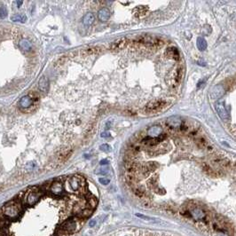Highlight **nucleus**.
<instances>
[{"instance_id":"nucleus-16","label":"nucleus","mask_w":236,"mask_h":236,"mask_svg":"<svg viewBox=\"0 0 236 236\" xmlns=\"http://www.w3.org/2000/svg\"><path fill=\"white\" fill-rule=\"evenodd\" d=\"M148 12V7L144 5H139L138 7H135L132 11V13L135 17H142L147 14Z\"/></svg>"},{"instance_id":"nucleus-31","label":"nucleus","mask_w":236,"mask_h":236,"mask_svg":"<svg viewBox=\"0 0 236 236\" xmlns=\"http://www.w3.org/2000/svg\"><path fill=\"white\" fill-rule=\"evenodd\" d=\"M160 126H153V127H151L149 130H148V132H151L152 131V133L153 134H156V135H160V134H162L161 132H162V130H161V128H159Z\"/></svg>"},{"instance_id":"nucleus-3","label":"nucleus","mask_w":236,"mask_h":236,"mask_svg":"<svg viewBox=\"0 0 236 236\" xmlns=\"http://www.w3.org/2000/svg\"><path fill=\"white\" fill-rule=\"evenodd\" d=\"M167 106V102L163 99H155L148 102L145 107V112L147 114H156L162 111Z\"/></svg>"},{"instance_id":"nucleus-33","label":"nucleus","mask_w":236,"mask_h":236,"mask_svg":"<svg viewBox=\"0 0 236 236\" xmlns=\"http://www.w3.org/2000/svg\"><path fill=\"white\" fill-rule=\"evenodd\" d=\"M99 148H100L101 151H103V152H107V153H108V152L111 151V147H110L109 145H107V144H103V145H101V146L99 147Z\"/></svg>"},{"instance_id":"nucleus-28","label":"nucleus","mask_w":236,"mask_h":236,"mask_svg":"<svg viewBox=\"0 0 236 236\" xmlns=\"http://www.w3.org/2000/svg\"><path fill=\"white\" fill-rule=\"evenodd\" d=\"M97 199L94 197V196H91V198H88L87 199V208H89V209H94L95 207H96V205H97Z\"/></svg>"},{"instance_id":"nucleus-37","label":"nucleus","mask_w":236,"mask_h":236,"mask_svg":"<svg viewBox=\"0 0 236 236\" xmlns=\"http://www.w3.org/2000/svg\"><path fill=\"white\" fill-rule=\"evenodd\" d=\"M99 181L100 184H102V185H104V186L108 185L109 182H110V180H109L108 179H106V178H100V179H99Z\"/></svg>"},{"instance_id":"nucleus-42","label":"nucleus","mask_w":236,"mask_h":236,"mask_svg":"<svg viewBox=\"0 0 236 236\" xmlns=\"http://www.w3.org/2000/svg\"><path fill=\"white\" fill-rule=\"evenodd\" d=\"M120 3L123 4H131V2H123V1H121Z\"/></svg>"},{"instance_id":"nucleus-8","label":"nucleus","mask_w":236,"mask_h":236,"mask_svg":"<svg viewBox=\"0 0 236 236\" xmlns=\"http://www.w3.org/2000/svg\"><path fill=\"white\" fill-rule=\"evenodd\" d=\"M215 109L218 113V115H219V117L227 122L229 120V114L226 108V106H225V103L224 101H218L216 104H215Z\"/></svg>"},{"instance_id":"nucleus-38","label":"nucleus","mask_w":236,"mask_h":236,"mask_svg":"<svg viewBox=\"0 0 236 236\" xmlns=\"http://www.w3.org/2000/svg\"><path fill=\"white\" fill-rule=\"evenodd\" d=\"M67 60H68V58H67V57H61V58L57 61V65H58V66L63 65Z\"/></svg>"},{"instance_id":"nucleus-40","label":"nucleus","mask_w":236,"mask_h":236,"mask_svg":"<svg viewBox=\"0 0 236 236\" xmlns=\"http://www.w3.org/2000/svg\"><path fill=\"white\" fill-rule=\"evenodd\" d=\"M109 136H110V133H109V132H107V131L102 132V133L100 134V137H101V138H108Z\"/></svg>"},{"instance_id":"nucleus-19","label":"nucleus","mask_w":236,"mask_h":236,"mask_svg":"<svg viewBox=\"0 0 236 236\" xmlns=\"http://www.w3.org/2000/svg\"><path fill=\"white\" fill-rule=\"evenodd\" d=\"M191 216L195 219V220H202L205 218V214L204 212L201 210V209H198V208H195L194 209L193 211H191Z\"/></svg>"},{"instance_id":"nucleus-18","label":"nucleus","mask_w":236,"mask_h":236,"mask_svg":"<svg viewBox=\"0 0 236 236\" xmlns=\"http://www.w3.org/2000/svg\"><path fill=\"white\" fill-rule=\"evenodd\" d=\"M32 104H33V99L28 95L22 97L20 100V106L22 108H28V107H31Z\"/></svg>"},{"instance_id":"nucleus-17","label":"nucleus","mask_w":236,"mask_h":236,"mask_svg":"<svg viewBox=\"0 0 236 236\" xmlns=\"http://www.w3.org/2000/svg\"><path fill=\"white\" fill-rule=\"evenodd\" d=\"M39 90L43 92H47L49 90V81L45 76H42L38 83Z\"/></svg>"},{"instance_id":"nucleus-22","label":"nucleus","mask_w":236,"mask_h":236,"mask_svg":"<svg viewBox=\"0 0 236 236\" xmlns=\"http://www.w3.org/2000/svg\"><path fill=\"white\" fill-rule=\"evenodd\" d=\"M94 20H95V17H94V14L92 12H88L83 17V23L85 26L91 25L94 22Z\"/></svg>"},{"instance_id":"nucleus-30","label":"nucleus","mask_w":236,"mask_h":236,"mask_svg":"<svg viewBox=\"0 0 236 236\" xmlns=\"http://www.w3.org/2000/svg\"><path fill=\"white\" fill-rule=\"evenodd\" d=\"M11 20H13V21H22V22H24V21L27 20V18H26V16H25L24 14L17 13V14L13 15V16L11 18Z\"/></svg>"},{"instance_id":"nucleus-13","label":"nucleus","mask_w":236,"mask_h":236,"mask_svg":"<svg viewBox=\"0 0 236 236\" xmlns=\"http://www.w3.org/2000/svg\"><path fill=\"white\" fill-rule=\"evenodd\" d=\"M50 191L53 195H56V196L61 195L64 191L62 183L60 181H54L50 187Z\"/></svg>"},{"instance_id":"nucleus-27","label":"nucleus","mask_w":236,"mask_h":236,"mask_svg":"<svg viewBox=\"0 0 236 236\" xmlns=\"http://www.w3.org/2000/svg\"><path fill=\"white\" fill-rule=\"evenodd\" d=\"M94 131H95V124L93 123L87 129V131H86V132L84 134V139H89L93 135Z\"/></svg>"},{"instance_id":"nucleus-36","label":"nucleus","mask_w":236,"mask_h":236,"mask_svg":"<svg viewBox=\"0 0 236 236\" xmlns=\"http://www.w3.org/2000/svg\"><path fill=\"white\" fill-rule=\"evenodd\" d=\"M108 171H109L108 168H107V167H106V168L99 169V170L97 171V173H98V174H101V175H106V174H107V173H108Z\"/></svg>"},{"instance_id":"nucleus-24","label":"nucleus","mask_w":236,"mask_h":236,"mask_svg":"<svg viewBox=\"0 0 236 236\" xmlns=\"http://www.w3.org/2000/svg\"><path fill=\"white\" fill-rule=\"evenodd\" d=\"M196 44H197V47L200 51L203 52V51H205L207 49V42L203 37H198Z\"/></svg>"},{"instance_id":"nucleus-39","label":"nucleus","mask_w":236,"mask_h":236,"mask_svg":"<svg viewBox=\"0 0 236 236\" xmlns=\"http://www.w3.org/2000/svg\"><path fill=\"white\" fill-rule=\"evenodd\" d=\"M97 225V219H92V220H91L90 222H89V226L91 227H95Z\"/></svg>"},{"instance_id":"nucleus-15","label":"nucleus","mask_w":236,"mask_h":236,"mask_svg":"<svg viewBox=\"0 0 236 236\" xmlns=\"http://www.w3.org/2000/svg\"><path fill=\"white\" fill-rule=\"evenodd\" d=\"M98 18L102 22L107 21L109 20V18H110V11L107 8H106V7L100 9L99 11V12H98Z\"/></svg>"},{"instance_id":"nucleus-4","label":"nucleus","mask_w":236,"mask_h":236,"mask_svg":"<svg viewBox=\"0 0 236 236\" xmlns=\"http://www.w3.org/2000/svg\"><path fill=\"white\" fill-rule=\"evenodd\" d=\"M43 193L38 189V188H32L31 190H29L24 196V201L25 203L28 206H32L34 205L36 203L38 202V200L42 197Z\"/></svg>"},{"instance_id":"nucleus-10","label":"nucleus","mask_w":236,"mask_h":236,"mask_svg":"<svg viewBox=\"0 0 236 236\" xmlns=\"http://www.w3.org/2000/svg\"><path fill=\"white\" fill-rule=\"evenodd\" d=\"M211 162H212V163H214V164H216L221 168H224V169H228L231 167V162L228 159H227L226 157L221 156V155L212 156Z\"/></svg>"},{"instance_id":"nucleus-12","label":"nucleus","mask_w":236,"mask_h":236,"mask_svg":"<svg viewBox=\"0 0 236 236\" xmlns=\"http://www.w3.org/2000/svg\"><path fill=\"white\" fill-rule=\"evenodd\" d=\"M129 41L126 37H121L115 41H114L111 45H110V49L112 51H121L123 49H124L127 44H128Z\"/></svg>"},{"instance_id":"nucleus-23","label":"nucleus","mask_w":236,"mask_h":236,"mask_svg":"<svg viewBox=\"0 0 236 236\" xmlns=\"http://www.w3.org/2000/svg\"><path fill=\"white\" fill-rule=\"evenodd\" d=\"M203 171L209 174L210 176H212V177H217L219 175V171H217L216 170L212 169L210 165H208L207 163H203Z\"/></svg>"},{"instance_id":"nucleus-21","label":"nucleus","mask_w":236,"mask_h":236,"mask_svg":"<svg viewBox=\"0 0 236 236\" xmlns=\"http://www.w3.org/2000/svg\"><path fill=\"white\" fill-rule=\"evenodd\" d=\"M19 45H20V47L23 50V51H25V52H29V51H31V49H32V44H31V42H29L28 39H26V38H23V39H21L20 42H19Z\"/></svg>"},{"instance_id":"nucleus-41","label":"nucleus","mask_w":236,"mask_h":236,"mask_svg":"<svg viewBox=\"0 0 236 236\" xmlns=\"http://www.w3.org/2000/svg\"><path fill=\"white\" fill-rule=\"evenodd\" d=\"M99 163H100V165H106V164H107V163H108V161H107V160H106V159H104V160H101Z\"/></svg>"},{"instance_id":"nucleus-32","label":"nucleus","mask_w":236,"mask_h":236,"mask_svg":"<svg viewBox=\"0 0 236 236\" xmlns=\"http://www.w3.org/2000/svg\"><path fill=\"white\" fill-rule=\"evenodd\" d=\"M91 213H92V210H91V209L85 208L84 210H83V211L80 212V216L86 218V217H89V216H91Z\"/></svg>"},{"instance_id":"nucleus-14","label":"nucleus","mask_w":236,"mask_h":236,"mask_svg":"<svg viewBox=\"0 0 236 236\" xmlns=\"http://www.w3.org/2000/svg\"><path fill=\"white\" fill-rule=\"evenodd\" d=\"M165 56L169 59H172L174 60H179L180 59V53L179 50L175 47H170L167 48L165 51Z\"/></svg>"},{"instance_id":"nucleus-2","label":"nucleus","mask_w":236,"mask_h":236,"mask_svg":"<svg viewBox=\"0 0 236 236\" xmlns=\"http://www.w3.org/2000/svg\"><path fill=\"white\" fill-rule=\"evenodd\" d=\"M136 43L137 44H143L147 47H150V48H158L163 45L164 42L163 40H162L159 37H155V36H152L149 35H142L139 36L136 38Z\"/></svg>"},{"instance_id":"nucleus-35","label":"nucleus","mask_w":236,"mask_h":236,"mask_svg":"<svg viewBox=\"0 0 236 236\" xmlns=\"http://www.w3.org/2000/svg\"><path fill=\"white\" fill-rule=\"evenodd\" d=\"M7 15V10L4 6H2L1 9H0V18L4 19L5 16Z\"/></svg>"},{"instance_id":"nucleus-34","label":"nucleus","mask_w":236,"mask_h":236,"mask_svg":"<svg viewBox=\"0 0 236 236\" xmlns=\"http://www.w3.org/2000/svg\"><path fill=\"white\" fill-rule=\"evenodd\" d=\"M136 216H137L138 218H140V219H144V220H147V221H151V220H157V219H154V218L147 217V216H144V215H142V214H140V213H137V214H136Z\"/></svg>"},{"instance_id":"nucleus-20","label":"nucleus","mask_w":236,"mask_h":236,"mask_svg":"<svg viewBox=\"0 0 236 236\" xmlns=\"http://www.w3.org/2000/svg\"><path fill=\"white\" fill-rule=\"evenodd\" d=\"M217 93V95L215 96V99H219L223 94H224V88L221 86V85H218V86H215L213 87V89L211 90V98H213V96Z\"/></svg>"},{"instance_id":"nucleus-6","label":"nucleus","mask_w":236,"mask_h":236,"mask_svg":"<svg viewBox=\"0 0 236 236\" xmlns=\"http://www.w3.org/2000/svg\"><path fill=\"white\" fill-rule=\"evenodd\" d=\"M76 229H77V221L75 219H69L62 224L60 231L66 235H70L75 233Z\"/></svg>"},{"instance_id":"nucleus-11","label":"nucleus","mask_w":236,"mask_h":236,"mask_svg":"<svg viewBox=\"0 0 236 236\" xmlns=\"http://www.w3.org/2000/svg\"><path fill=\"white\" fill-rule=\"evenodd\" d=\"M102 51H103V47H100V46H90V47L83 49L80 52V55L83 56V57L94 56V55H98Z\"/></svg>"},{"instance_id":"nucleus-29","label":"nucleus","mask_w":236,"mask_h":236,"mask_svg":"<svg viewBox=\"0 0 236 236\" xmlns=\"http://www.w3.org/2000/svg\"><path fill=\"white\" fill-rule=\"evenodd\" d=\"M133 193H134L138 197H139V198L144 197V196H145V194H146L145 190L142 189V188L139 187H134V188H133Z\"/></svg>"},{"instance_id":"nucleus-1","label":"nucleus","mask_w":236,"mask_h":236,"mask_svg":"<svg viewBox=\"0 0 236 236\" xmlns=\"http://www.w3.org/2000/svg\"><path fill=\"white\" fill-rule=\"evenodd\" d=\"M2 213L9 221L17 220L22 213V206L19 202H10L3 207Z\"/></svg>"},{"instance_id":"nucleus-26","label":"nucleus","mask_w":236,"mask_h":236,"mask_svg":"<svg viewBox=\"0 0 236 236\" xmlns=\"http://www.w3.org/2000/svg\"><path fill=\"white\" fill-rule=\"evenodd\" d=\"M195 143H196L197 147H200V148H202V149H204V148H206V147L209 146L207 140H206L204 138H203V137H200V138L196 139Z\"/></svg>"},{"instance_id":"nucleus-5","label":"nucleus","mask_w":236,"mask_h":236,"mask_svg":"<svg viewBox=\"0 0 236 236\" xmlns=\"http://www.w3.org/2000/svg\"><path fill=\"white\" fill-rule=\"evenodd\" d=\"M68 182L73 191H79L85 186V180L81 176H73L68 179Z\"/></svg>"},{"instance_id":"nucleus-43","label":"nucleus","mask_w":236,"mask_h":236,"mask_svg":"<svg viewBox=\"0 0 236 236\" xmlns=\"http://www.w3.org/2000/svg\"><path fill=\"white\" fill-rule=\"evenodd\" d=\"M17 4H18V7H20V4H22V2H21V1H18V2H17Z\"/></svg>"},{"instance_id":"nucleus-7","label":"nucleus","mask_w":236,"mask_h":236,"mask_svg":"<svg viewBox=\"0 0 236 236\" xmlns=\"http://www.w3.org/2000/svg\"><path fill=\"white\" fill-rule=\"evenodd\" d=\"M165 138V135L163 133L160 134L158 137H146L144 139H141V143L146 146V147H155L156 145H158L161 141H163Z\"/></svg>"},{"instance_id":"nucleus-44","label":"nucleus","mask_w":236,"mask_h":236,"mask_svg":"<svg viewBox=\"0 0 236 236\" xmlns=\"http://www.w3.org/2000/svg\"><path fill=\"white\" fill-rule=\"evenodd\" d=\"M216 236H227V235H223V234H219V235H217Z\"/></svg>"},{"instance_id":"nucleus-25","label":"nucleus","mask_w":236,"mask_h":236,"mask_svg":"<svg viewBox=\"0 0 236 236\" xmlns=\"http://www.w3.org/2000/svg\"><path fill=\"white\" fill-rule=\"evenodd\" d=\"M10 224V221L3 215L2 212H0V229H7L8 226Z\"/></svg>"},{"instance_id":"nucleus-9","label":"nucleus","mask_w":236,"mask_h":236,"mask_svg":"<svg viewBox=\"0 0 236 236\" xmlns=\"http://www.w3.org/2000/svg\"><path fill=\"white\" fill-rule=\"evenodd\" d=\"M184 74H185V68L182 66V65H179L174 71L173 73V76H172V85L173 86H178L182 79H183V76H184Z\"/></svg>"}]
</instances>
